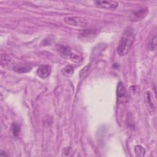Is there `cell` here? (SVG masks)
<instances>
[{
    "instance_id": "cell-1",
    "label": "cell",
    "mask_w": 157,
    "mask_h": 157,
    "mask_svg": "<svg viewBox=\"0 0 157 157\" xmlns=\"http://www.w3.org/2000/svg\"><path fill=\"white\" fill-rule=\"evenodd\" d=\"M134 33L133 29L131 27L127 28L123 32L117 48V52L120 56H124L128 53L134 41Z\"/></svg>"
},
{
    "instance_id": "cell-2",
    "label": "cell",
    "mask_w": 157,
    "mask_h": 157,
    "mask_svg": "<svg viewBox=\"0 0 157 157\" xmlns=\"http://www.w3.org/2000/svg\"><path fill=\"white\" fill-rule=\"evenodd\" d=\"M98 29H86L80 31L78 37L82 42H90L94 40L99 34Z\"/></svg>"
},
{
    "instance_id": "cell-3",
    "label": "cell",
    "mask_w": 157,
    "mask_h": 157,
    "mask_svg": "<svg viewBox=\"0 0 157 157\" xmlns=\"http://www.w3.org/2000/svg\"><path fill=\"white\" fill-rule=\"evenodd\" d=\"M64 21L69 25L77 27H84L87 25V20L85 18L77 16L66 17Z\"/></svg>"
},
{
    "instance_id": "cell-4",
    "label": "cell",
    "mask_w": 157,
    "mask_h": 157,
    "mask_svg": "<svg viewBox=\"0 0 157 157\" xmlns=\"http://www.w3.org/2000/svg\"><path fill=\"white\" fill-rule=\"evenodd\" d=\"M117 98L118 103H124L128 101V95L124 85L121 82L118 83L117 89Z\"/></svg>"
},
{
    "instance_id": "cell-5",
    "label": "cell",
    "mask_w": 157,
    "mask_h": 157,
    "mask_svg": "<svg viewBox=\"0 0 157 157\" xmlns=\"http://www.w3.org/2000/svg\"><path fill=\"white\" fill-rule=\"evenodd\" d=\"M148 9L146 7H141L132 12L131 16L132 21H139L144 19L148 14Z\"/></svg>"
},
{
    "instance_id": "cell-6",
    "label": "cell",
    "mask_w": 157,
    "mask_h": 157,
    "mask_svg": "<svg viewBox=\"0 0 157 157\" xmlns=\"http://www.w3.org/2000/svg\"><path fill=\"white\" fill-rule=\"evenodd\" d=\"M94 4L98 7L110 9H114L118 6V3L115 1H96Z\"/></svg>"
},
{
    "instance_id": "cell-7",
    "label": "cell",
    "mask_w": 157,
    "mask_h": 157,
    "mask_svg": "<svg viewBox=\"0 0 157 157\" xmlns=\"http://www.w3.org/2000/svg\"><path fill=\"white\" fill-rule=\"evenodd\" d=\"M51 73V67L50 66L44 64L41 65L39 66L37 70V75L42 78H45L48 77Z\"/></svg>"
},
{
    "instance_id": "cell-8",
    "label": "cell",
    "mask_w": 157,
    "mask_h": 157,
    "mask_svg": "<svg viewBox=\"0 0 157 157\" xmlns=\"http://www.w3.org/2000/svg\"><path fill=\"white\" fill-rule=\"evenodd\" d=\"M1 64L3 67L7 68H12L15 65L13 59L6 54H1Z\"/></svg>"
},
{
    "instance_id": "cell-9",
    "label": "cell",
    "mask_w": 157,
    "mask_h": 157,
    "mask_svg": "<svg viewBox=\"0 0 157 157\" xmlns=\"http://www.w3.org/2000/svg\"><path fill=\"white\" fill-rule=\"evenodd\" d=\"M31 66L28 64H15L13 67V70L19 73H26L31 70Z\"/></svg>"
},
{
    "instance_id": "cell-10",
    "label": "cell",
    "mask_w": 157,
    "mask_h": 157,
    "mask_svg": "<svg viewBox=\"0 0 157 157\" xmlns=\"http://www.w3.org/2000/svg\"><path fill=\"white\" fill-rule=\"evenodd\" d=\"M58 50L60 55L65 58L70 56V55L71 53V48L68 46L59 45L58 48Z\"/></svg>"
},
{
    "instance_id": "cell-11",
    "label": "cell",
    "mask_w": 157,
    "mask_h": 157,
    "mask_svg": "<svg viewBox=\"0 0 157 157\" xmlns=\"http://www.w3.org/2000/svg\"><path fill=\"white\" fill-rule=\"evenodd\" d=\"M61 72H62L64 76H66L67 77H71L73 75L74 70V68H73V67L72 66L67 65V66H65L61 70Z\"/></svg>"
},
{
    "instance_id": "cell-12",
    "label": "cell",
    "mask_w": 157,
    "mask_h": 157,
    "mask_svg": "<svg viewBox=\"0 0 157 157\" xmlns=\"http://www.w3.org/2000/svg\"><path fill=\"white\" fill-rule=\"evenodd\" d=\"M134 151L137 156H144L145 153V150L141 145H136L134 148Z\"/></svg>"
},
{
    "instance_id": "cell-13",
    "label": "cell",
    "mask_w": 157,
    "mask_h": 157,
    "mask_svg": "<svg viewBox=\"0 0 157 157\" xmlns=\"http://www.w3.org/2000/svg\"><path fill=\"white\" fill-rule=\"evenodd\" d=\"M147 103H148V107H150V109H151L152 110V112H153L155 110V106L152 102L151 94L149 91L147 93Z\"/></svg>"
},
{
    "instance_id": "cell-14",
    "label": "cell",
    "mask_w": 157,
    "mask_h": 157,
    "mask_svg": "<svg viewBox=\"0 0 157 157\" xmlns=\"http://www.w3.org/2000/svg\"><path fill=\"white\" fill-rule=\"evenodd\" d=\"M20 131V127L18 124L13 123L12 124V132L14 136H18Z\"/></svg>"
},
{
    "instance_id": "cell-15",
    "label": "cell",
    "mask_w": 157,
    "mask_h": 157,
    "mask_svg": "<svg viewBox=\"0 0 157 157\" xmlns=\"http://www.w3.org/2000/svg\"><path fill=\"white\" fill-rule=\"evenodd\" d=\"M90 68V64L86 66L85 67H83L80 72V78H84L88 74V70Z\"/></svg>"
},
{
    "instance_id": "cell-16",
    "label": "cell",
    "mask_w": 157,
    "mask_h": 157,
    "mask_svg": "<svg viewBox=\"0 0 157 157\" xmlns=\"http://www.w3.org/2000/svg\"><path fill=\"white\" fill-rule=\"evenodd\" d=\"M70 58L72 61H74V62H78L80 61L81 59H82V58L80 56H78L77 55V54H75V53H71L70 55Z\"/></svg>"
},
{
    "instance_id": "cell-17",
    "label": "cell",
    "mask_w": 157,
    "mask_h": 157,
    "mask_svg": "<svg viewBox=\"0 0 157 157\" xmlns=\"http://www.w3.org/2000/svg\"><path fill=\"white\" fill-rule=\"evenodd\" d=\"M150 49L151 50H153L155 49L156 48V35H155L154 37L152 38L151 40V42L150 44Z\"/></svg>"
}]
</instances>
